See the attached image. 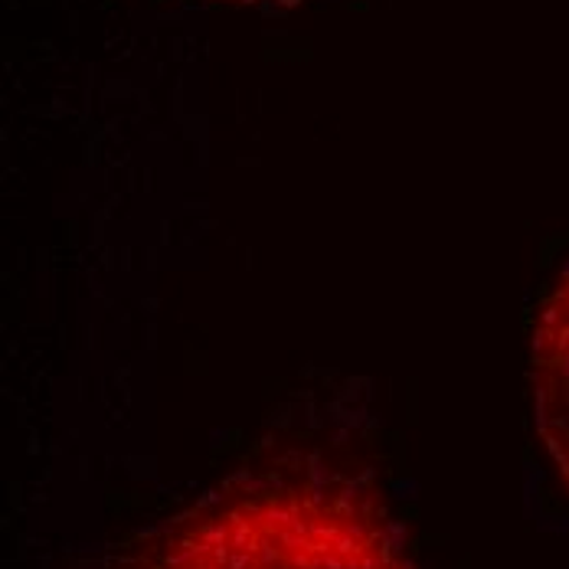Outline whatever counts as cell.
<instances>
[{"mask_svg":"<svg viewBox=\"0 0 569 569\" xmlns=\"http://www.w3.org/2000/svg\"><path fill=\"white\" fill-rule=\"evenodd\" d=\"M527 373L540 446L569 495V259L537 305Z\"/></svg>","mask_w":569,"mask_h":569,"instance_id":"2","label":"cell"},{"mask_svg":"<svg viewBox=\"0 0 569 569\" xmlns=\"http://www.w3.org/2000/svg\"><path fill=\"white\" fill-rule=\"evenodd\" d=\"M227 3H262V0H227Z\"/></svg>","mask_w":569,"mask_h":569,"instance_id":"3","label":"cell"},{"mask_svg":"<svg viewBox=\"0 0 569 569\" xmlns=\"http://www.w3.org/2000/svg\"><path fill=\"white\" fill-rule=\"evenodd\" d=\"M124 569H416L350 481L266 478L161 530Z\"/></svg>","mask_w":569,"mask_h":569,"instance_id":"1","label":"cell"}]
</instances>
